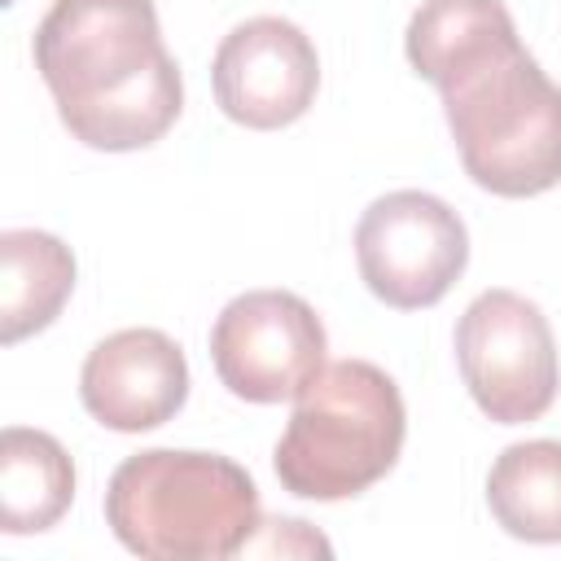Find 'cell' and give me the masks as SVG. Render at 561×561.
<instances>
[{"label": "cell", "instance_id": "cell-6", "mask_svg": "<svg viewBox=\"0 0 561 561\" xmlns=\"http://www.w3.org/2000/svg\"><path fill=\"white\" fill-rule=\"evenodd\" d=\"M355 263L373 298L399 311H421L465 276L469 232L443 197L399 188L359 215Z\"/></svg>", "mask_w": 561, "mask_h": 561}, {"label": "cell", "instance_id": "cell-2", "mask_svg": "<svg viewBox=\"0 0 561 561\" xmlns=\"http://www.w3.org/2000/svg\"><path fill=\"white\" fill-rule=\"evenodd\" d=\"M35 70L61 127L88 149H145L184 110L153 0H53L35 26Z\"/></svg>", "mask_w": 561, "mask_h": 561}, {"label": "cell", "instance_id": "cell-3", "mask_svg": "<svg viewBox=\"0 0 561 561\" xmlns=\"http://www.w3.org/2000/svg\"><path fill=\"white\" fill-rule=\"evenodd\" d=\"M114 539L149 561H224L259 522L254 478L219 451L149 447L127 456L105 486Z\"/></svg>", "mask_w": 561, "mask_h": 561}, {"label": "cell", "instance_id": "cell-4", "mask_svg": "<svg viewBox=\"0 0 561 561\" xmlns=\"http://www.w3.org/2000/svg\"><path fill=\"white\" fill-rule=\"evenodd\" d=\"M408 434L394 377L368 359L324 364L298 394L276 443V478L302 500H351L381 482Z\"/></svg>", "mask_w": 561, "mask_h": 561}, {"label": "cell", "instance_id": "cell-11", "mask_svg": "<svg viewBox=\"0 0 561 561\" xmlns=\"http://www.w3.org/2000/svg\"><path fill=\"white\" fill-rule=\"evenodd\" d=\"M75 500V465L66 447L26 425L0 434V530L35 535L61 522Z\"/></svg>", "mask_w": 561, "mask_h": 561}, {"label": "cell", "instance_id": "cell-1", "mask_svg": "<svg viewBox=\"0 0 561 561\" xmlns=\"http://www.w3.org/2000/svg\"><path fill=\"white\" fill-rule=\"evenodd\" d=\"M403 48L412 70L438 88L478 188L535 197L561 184V88L522 48L504 0H425Z\"/></svg>", "mask_w": 561, "mask_h": 561}, {"label": "cell", "instance_id": "cell-7", "mask_svg": "<svg viewBox=\"0 0 561 561\" xmlns=\"http://www.w3.org/2000/svg\"><path fill=\"white\" fill-rule=\"evenodd\" d=\"M324 351L320 316L289 289L237 294L210 329V364L245 403L294 399L324 368Z\"/></svg>", "mask_w": 561, "mask_h": 561}, {"label": "cell", "instance_id": "cell-10", "mask_svg": "<svg viewBox=\"0 0 561 561\" xmlns=\"http://www.w3.org/2000/svg\"><path fill=\"white\" fill-rule=\"evenodd\" d=\"M75 289V254L53 232H0V342L13 346L48 329Z\"/></svg>", "mask_w": 561, "mask_h": 561}, {"label": "cell", "instance_id": "cell-8", "mask_svg": "<svg viewBox=\"0 0 561 561\" xmlns=\"http://www.w3.org/2000/svg\"><path fill=\"white\" fill-rule=\"evenodd\" d=\"M219 110L254 131L298 123L320 88L316 44L289 18H250L224 35L210 61Z\"/></svg>", "mask_w": 561, "mask_h": 561}, {"label": "cell", "instance_id": "cell-12", "mask_svg": "<svg viewBox=\"0 0 561 561\" xmlns=\"http://www.w3.org/2000/svg\"><path fill=\"white\" fill-rule=\"evenodd\" d=\"M491 517L526 543H561V443L530 438L495 456L486 473Z\"/></svg>", "mask_w": 561, "mask_h": 561}, {"label": "cell", "instance_id": "cell-9", "mask_svg": "<svg viewBox=\"0 0 561 561\" xmlns=\"http://www.w3.org/2000/svg\"><path fill=\"white\" fill-rule=\"evenodd\" d=\"M79 399L105 430H158L188 399V359L162 329H118L88 351Z\"/></svg>", "mask_w": 561, "mask_h": 561}, {"label": "cell", "instance_id": "cell-5", "mask_svg": "<svg viewBox=\"0 0 561 561\" xmlns=\"http://www.w3.org/2000/svg\"><path fill=\"white\" fill-rule=\"evenodd\" d=\"M456 364L473 403L500 425L539 421L557 399L548 316L513 289H486L465 307L456 320Z\"/></svg>", "mask_w": 561, "mask_h": 561}]
</instances>
